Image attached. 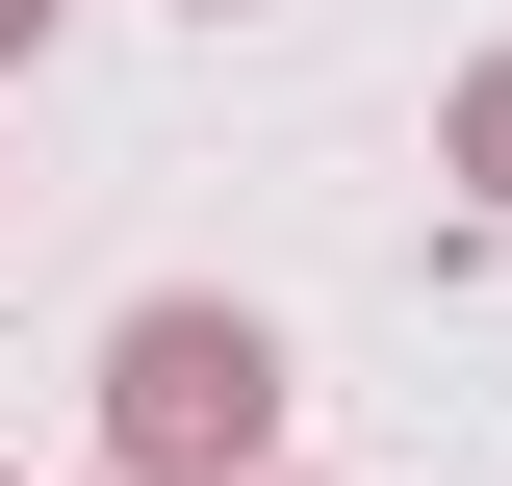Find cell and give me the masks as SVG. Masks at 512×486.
Returning a JSON list of instances; mask_svg holds the SVG:
<instances>
[{
  "instance_id": "cell-1",
  "label": "cell",
  "mask_w": 512,
  "mask_h": 486,
  "mask_svg": "<svg viewBox=\"0 0 512 486\" xmlns=\"http://www.w3.org/2000/svg\"><path fill=\"white\" fill-rule=\"evenodd\" d=\"M103 461L128 486H256L282 461V333L256 307H128L103 333Z\"/></svg>"
},
{
  "instance_id": "cell-2",
  "label": "cell",
  "mask_w": 512,
  "mask_h": 486,
  "mask_svg": "<svg viewBox=\"0 0 512 486\" xmlns=\"http://www.w3.org/2000/svg\"><path fill=\"white\" fill-rule=\"evenodd\" d=\"M436 180H461V205H512V52H461V77H436Z\"/></svg>"
},
{
  "instance_id": "cell-3",
  "label": "cell",
  "mask_w": 512,
  "mask_h": 486,
  "mask_svg": "<svg viewBox=\"0 0 512 486\" xmlns=\"http://www.w3.org/2000/svg\"><path fill=\"white\" fill-rule=\"evenodd\" d=\"M26 52H52V0H0V77H26Z\"/></svg>"
},
{
  "instance_id": "cell-4",
  "label": "cell",
  "mask_w": 512,
  "mask_h": 486,
  "mask_svg": "<svg viewBox=\"0 0 512 486\" xmlns=\"http://www.w3.org/2000/svg\"><path fill=\"white\" fill-rule=\"evenodd\" d=\"M256 486H308V461H256Z\"/></svg>"
},
{
  "instance_id": "cell-5",
  "label": "cell",
  "mask_w": 512,
  "mask_h": 486,
  "mask_svg": "<svg viewBox=\"0 0 512 486\" xmlns=\"http://www.w3.org/2000/svg\"><path fill=\"white\" fill-rule=\"evenodd\" d=\"M77 486H128V461H77Z\"/></svg>"
},
{
  "instance_id": "cell-6",
  "label": "cell",
  "mask_w": 512,
  "mask_h": 486,
  "mask_svg": "<svg viewBox=\"0 0 512 486\" xmlns=\"http://www.w3.org/2000/svg\"><path fill=\"white\" fill-rule=\"evenodd\" d=\"M205 26H231V0H205Z\"/></svg>"
}]
</instances>
